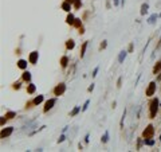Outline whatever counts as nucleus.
I'll return each instance as SVG.
<instances>
[{
    "label": "nucleus",
    "mask_w": 161,
    "mask_h": 152,
    "mask_svg": "<svg viewBox=\"0 0 161 152\" xmlns=\"http://www.w3.org/2000/svg\"><path fill=\"white\" fill-rule=\"evenodd\" d=\"M79 110H81V108H79V106H75L74 109H72V110H71V113H70V116H71V117H74L75 115H78V113H79Z\"/></svg>",
    "instance_id": "obj_21"
},
{
    "label": "nucleus",
    "mask_w": 161,
    "mask_h": 152,
    "mask_svg": "<svg viewBox=\"0 0 161 152\" xmlns=\"http://www.w3.org/2000/svg\"><path fill=\"white\" fill-rule=\"evenodd\" d=\"M14 87H15V89H19V87H20V82H18V84H15V85H14Z\"/></svg>",
    "instance_id": "obj_33"
},
{
    "label": "nucleus",
    "mask_w": 161,
    "mask_h": 152,
    "mask_svg": "<svg viewBox=\"0 0 161 152\" xmlns=\"http://www.w3.org/2000/svg\"><path fill=\"white\" fill-rule=\"evenodd\" d=\"M55 102H56V100L55 98H50L48 101H46V104H44V112H48L50 109H52L54 108V105H55Z\"/></svg>",
    "instance_id": "obj_5"
},
{
    "label": "nucleus",
    "mask_w": 161,
    "mask_h": 152,
    "mask_svg": "<svg viewBox=\"0 0 161 152\" xmlns=\"http://www.w3.org/2000/svg\"><path fill=\"white\" fill-rule=\"evenodd\" d=\"M66 2H69V3H71V4H72V3L75 2V0H66Z\"/></svg>",
    "instance_id": "obj_36"
},
{
    "label": "nucleus",
    "mask_w": 161,
    "mask_h": 152,
    "mask_svg": "<svg viewBox=\"0 0 161 152\" xmlns=\"http://www.w3.org/2000/svg\"><path fill=\"white\" fill-rule=\"evenodd\" d=\"M106 46H108V43H106V41H103V43L101 45V49H106Z\"/></svg>",
    "instance_id": "obj_30"
},
{
    "label": "nucleus",
    "mask_w": 161,
    "mask_h": 152,
    "mask_svg": "<svg viewBox=\"0 0 161 152\" xmlns=\"http://www.w3.org/2000/svg\"><path fill=\"white\" fill-rule=\"evenodd\" d=\"M15 116H16L15 112H8V113H5V117H7V118H14Z\"/></svg>",
    "instance_id": "obj_25"
},
{
    "label": "nucleus",
    "mask_w": 161,
    "mask_h": 152,
    "mask_svg": "<svg viewBox=\"0 0 161 152\" xmlns=\"http://www.w3.org/2000/svg\"><path fill=\"white\" fill-rule=\"evenodd\" d=\"M158 106H160V102L157 98H153L152 102H150V118H155L156 115H157V110H158Z\"/></svg>",
    "instance_id": "obj_1"
},
{
    "label": "nucleus",
    "mask_w": 161,
    "mask_h": 152,
    "mask_svg": "<svg viewBox=\"0 0 161 152\" xmlns=\"http://www.w3.org/2000/svg\"><path fill=\"white\" fill-rule=\"evenodd\" d=\"M72 4H74V8H75V10H79L81 5H82V2H81V0H75Z\"/></svg>",
    "instance_id": "obj_22"
},
{
    "label": "nucleus",
    "mask_w": 161,
    "mask_h": 152,
    "mask_svg": "<svg viewBox=\"0 0 161 152\" xmlns=\"http://www.w3.org/2000/svg\"><path fill=\"white\" fill-rule=\"evenodd\" d=\"M133 47H134V45H133V43H130V46H129V53L133 51Z\"/></svg>",
    "instance_id": "obj_32"
},
{
    "label": "nucleus",
    "mask_w": 161,
    "mask_h": 152,
    "mask_svg": "<svg viewBox=\"0 0 161 152\" xmlns=\"http://www.w3.org/2000/svg\"><path fill=\"white\" fill-rule=\"evenodd\" d=\"M62 10H64L66 12H70V10H71V3H69V2H64V3L62 4Z\"/></svg>",
    "instance_id": "obj_10"
},
{
    "label": "nucleus",
    "mask_w": 161,
    "mask_h": 152,
    "mask_svg": "<svg viewBox=\"0 0 161 152\" xmlns=\"http://www.w3.org/2000/svg\"><path fill=\"white\" fill-rule=\"evenodd\" d=\"M157 15L156 14H153V15H150V16H149V19H148V23H149V24H155V23H156V20H157Z\"/></svg>",
    "instance_id": "obj_11"
},
{
    "label": "nucleus",
    "mask_w": 161,
    "mask_h": 152,
    "mask_svg": "<svg viewBox=\"0 0 161 152\" xmlns=\"http://www.w3.org/2000/svg\"><path fill=\"white\" fill-rule=\"evenodd\" d=\"M121 81H122V78H118V82H117V86H118V87L121 86Z\"/></svg>",
    "instance_id": "obj_34"
},
{
    "label": "nucleus",
    "mask_w": 161,
    "mask_h": 152,
    "mask_svg": "<svg viewBox=\"0 0 161 152\" xmlns=\"http://www.w3.org/2000/svg\"><path fill=\"white\" fill-rule=\"evenodd\" d=\"M148 8H149L148 3H144V4L141 5V11H140V14H141V15H145V14L148 12Z\"/></svg>",
    "instance_id": "obj_12"
},
{
    "label": "nucleus",
    "mask_w": 161,
    "mask_h": 152,
    "mask_svg": "<svg viewBox=\"0 0 161 152\" xmlns=\"http://www.w3.org/2000/svg\"><path fill=\"white\" fill-rule=\"evenodd\" d=\"M94 90V84H91L90 86H89V92H93Z\"/></svg>",
    "instance_id": "obj_31"
},
{
    "label": "nucleus",
    "mask_w": 161,
    "mask_h": 152,
    "mask_svg": "<svg viewBox=\"0 0 161 152\" xmlns=\"http://www.w3.org/2000/svg\"><path fill=\"white\" fill-rule=\"evenodd\" d=\"M89 104H90V100H87V101L85 102V105L82 106V110H83V112H85V110H86V109L89 108Z\"/></svg>",
    "instance_id": "obj_27"
},
{
    "label": "nucleus",
    "mask_w": 161,
    "mask_h": 152,
    "mask_svg": "<svg viewBox=\"0 0 161 152\" xmlns=\"http://www.w3.org/2000/svg\"><path fill=\"white\" fill-rule=\"evenodd\" d=\"M87 45H89V42H85V43L82 45V49H81V58H83V57H85V51H86Z\"/></svg>",
    "instance_id": "obj_17"
},
{
    "label": "nucleus",
    "mask_w": 161,
    "mask_h": 152,
    "mask_svg": "<svg viewBox=\"0 0 161 152\" xmlns=\"http://www.w3.org/2000/svg\"><path fill=\"white\" fill-rule=\"evenodd\" d=\"M23 79H24V81H30V79H31V73H30V71H24V73H23Z\"/></svg>",
    "instance_id": "obj_19"
},
{
    "label": "nucleus",
    "mask_w": 161,
    "mask_h": 152,
    "mask_svg": "<svg viewBox=\"0 0 161 152\" xmlns=\"http://www.w3.org/2000/svg\"><path fill=\"white\" fill-rule=\"evenodd\" d=\"M155 92H156V82H150L149 84V86H148V89H146V96H153L155 94Z\"/></svg>",
    "instance_id": "obj_7"
},
{
    "label": "nucleus",
    "mask_w": 161,
    "mask_h": 152,
    "mask_svg": "<svg viewBox=\"0 0 161 152\" xmlns=\"http://www.w3.org/2000/svg\"><path fill=\"white\" fill-rule=\"evenodd\" d=\"M101 141H102V143H108V141H109V131H106V132L103 133V136H102Z\"/></svg>",
    "instance_id": "obj_18"
},
{
    "label": "nucleus",
    "mask_w": 161,
    "mask_h": 152,
    "mask_svg": "<svg viewBox=\"0 0 161 152\" xmlns=\"http://www.w3.org/2000/svg\"><path fill=\"white\" fill-rule=\"evenodd\" d=\"M160 70H161V62H158V63H157V65H156L155 67H153V73H155V74H156V73H158V71H160Z\"/></svg>",
    "instance_id": "obj_23"
},
{
    "label": "nucleus",
    "mask_w": 161,
    "mask_h": 152,
    "mask_svg": "<svg viewBox=\"0 0 161 152\" xmlns=\"http://www.w3.org/2000/svg\"><path fill=\"white\" fill-rule=\"evenodd\" d=\"M18 67L19 69H23V70L27 69V61L26 59H19L18 61Z\"/></svg>",
    "instance_id": "obj_9"
},
{
    "label": "nucleus",
    "mask_w": 161,
    "mask_h": 152,
    "mask_svg": "<svg viewBox=\"0 0 161 152\" xmlns=\"http://www.w3.org/2000/svg\"><path fill=\"white\" fill-rule=\"evenodd\" d=\"M67 63H69V58H67V57H63V58L61 59V65H62V67H66Z\"/></svg>",
    "instance_id": "obj_20"
},
{
    "label": "nucleus",
    "mask_w": 161,
    "mask_h": 152,
    "mask_svg": "<svg viewBox=\"0 0 161 152\" xmlns=\"http://www.w3.org/2000/svg\"><path fill=\"white\" fill-rule=\"evenodd\" d=\"M144 143L146 144V145H153V144H155V140H152V139H144Z\"/></svg>",
    "instance_id": "obj_24"
},
{
    "label": "nucleus",
    "mask_w": 161,
    "mask_h": 152,
    "mask_svg": "<svg viewBox=\"0 0 161 152\" xmlns=\"http://www.w3.org/2000/svg\"><path fill=\"white\" fill-rule=\"evenodd\" d=\"M126 55H128V51L122 50V51L119 53V55H118V62H119V63H124V61H125V58H126Z\"/></svg>",
    "instance_id": "obj_8"
},
{
    "label": "nucleus",
    "mask_w": 161,
    "mask_h": 152,
    "mask_svg": "<svg viewBox=\"0 0 161 152\" xmlns=\"http://www.w3.org/2000/svg\"><path fill=\"white\" fill-rule=\"evenodd\" d=\"M38 58H39V53H38V51H32V53L30 54V58H28V61H30V63H32V65H35V63L38 62Z\"/></svg>",
    "instance_id": "obj_6"
},
{
    "label": "nucleus",
    "mask_w": 161,
    "mask_h": 152,
    "mask_svg": "<svg viewBox=\"0 0 161 152\" xmlns=\"http://www.w3.org/2000/svg\"><path fill=\"white\" fill-rule=\"evenodd\" d=\"M35 90H36V86H35L34 84H30V85L27 86V93L32 94V93H35Z\"/></svg>",
    "instance_id": "obj_13"
},
{
    "label": "nucleus",
    "mask_w": 161,
    "mask_h": 152,
    "mask_svg": "<svg viewBox=\"0 0 161 152\" xmlns=\"http://www.w3.org/2000/svg\"><path fill=\"white\" fill-rule=\"evenodd\" d=\"M66 47H67L69 50H72V49L75 47V43H74V41H71V39H70V41H67V42H66Z\"/></svg>",
    "instance_id": "obj_16"
},
{
    "label": "nucleus",
    "mask_w": 161,
    "mask_h": 152,
    "mask_svg": "<svg viewBox=\"0 0 161 152\" xmlns=\"http://www.w3.org/2000/svg\"><path fill=\"white\" fill-rule=\"evenodd\" d=\"M64 140H66V136H64V135H62L61 137L58 139V143H62V141H64Z\"/></svg>",
    "instance_id": "obj_29"
},
{
    "label": "nucleus",
    "mask_w": 161,
    "mask_h": 152,
    "mask_svg": "<svg viewBox=\"0 0 161 152\" xmlns=\"http://www.w3.org/2000/svg\"><path fill=\"white\" fill-rule=\"evenodd\" d=\"M74 20H75V18H74V15H71V14H69V15H67V18H66V22L69 23V24H74Z\"/></svg>",
    "instance_id": "obj_15"
},
{
    "label": "nucleus",
    "mask_w": 161,
    "mask_h": 152,
    "mask_svg": "<svg viewBox=\"0 0 161 152\" xmlns=\"http://www.w3.org/2000/svg\"><path fill=\"white\" fill-rule=\"evenodd\" d=\"M98 70H99V67L97 66V67L94 69V71H93V74H91V75H93V77H97V73H98Z\"/></svg>",
    "instance_id": "obj_28"
},
{
    "label": "nucleus",
    "mask_w": 161,
    "mask_h": 152,
    "mask_svg": "<svg viewBox=\"0 0 161 152\" xmlns=\"http://www.w3.org/2000/svg\"><path fill=\"white\" fill-rule=\"evenodd\" d=\"M12 132H14V126L3 128V129H2V133H0V136H2V139H5V137H8V136H10Z\"/></svg>",
    "instance_id": "obj_4"
},
{
    "label": "nucleus",
    "mask_w": 161,
    "mask_h": 152,
    "mask_svg": "<svg viewBox=\"0 0 161 152\" xmlns=\"http://www.w3.org/2000/svg\"><path fill=\"white\" fill-rule=\"evenodd\" d=\"M113 2H114V5H118L119 4V0H113Z\"/></svg>",
    "instance_id": "obj_35"
},
{
    "label": "nucleus",
    "mask_w": 161,
    "mask_h": 152,
    "mask_svg": "<svg viewBox=\"0 0 161 152\" xmlns=\"http://www.w3.org/2000/svg\"><path fill=\"white\" fill-rule=\"evenodd\" d=\"M43 100H44V97H43V96H38V97H35V98H34L32 104H35V105H39V104L42 102Z\"/></svg>",
    "instance_id": "obj_14"
},
{
    "label": "nucleus",
    "mask_w": 161,
    "mask_h": 152,
    "mask_svg": "<svg viewBox=\"0 0 161 152\" xmlns=\"http://www.w3.org/2000/svg\"><path fill=\"white\" fill-rule=\"evenodd\" d=\"M153 135H155V128H153V125H148L146 128H145L144 133H142L144 139H152Z\"/></svg>",
    "instance_id": "obj_2"
},
{
    "label": "nucleus",
    "mask_w": 161,
    "mask_h": 152,
    "mask_svg": "<svg viewBox=\"0 0 161 152\" xmlns=\"http://www.w3.org/2000/svg\"><path fill=\"white\" fill-rule=\"evenodd\" d=\"M64 92H66V84H59V85H56L55 89H54V94L58 96V97L61 94H63Z\"/></svg>",
    "instance_id": "obj_3"
},
{
    "label": "nucleus",
    "mask_w": 161,
    "mask_h": 152,
    "mask_svg": "<svg viewBox=\"0 0 161 152\" xmlns=\"http://www.w3.org/2000/svg\"><path fill=\"white\" fill-rule=\"evenodd\" d=\"M74 26H75V27H81V19L75 18V20H74Z\"/></svg>",
    "instance_id": "obj_26"
}]
</instances>
